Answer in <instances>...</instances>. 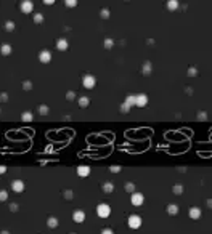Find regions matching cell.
Returning <instances> with one entry per match:
<instances>
[{
    "instance_id": "22",
    "label": "cell",
    "mask_w": 212,
    "mask_h": 234,
    "mask_svg": "<svg viewBox=\"0 0 212 234\" xmlns=\"http://www.w3.org/2000/svg\"><path fill=\"white\" fill-rule=\"evenodd\" d=\"M174 192H175V194H182V192H183L182 185H175V186H174Z\"/></svg>"
},
{
    "instance_id": "26",
    "label": "cell",
    "mask_w": 212,
    "mask_h": 234,
    "mask_svg": "<svg viewBox=\"0 0 212 234\" xmlns=\"http://www.w3.org/2000/svg\"><path fill=\"white\" fill-rule=\"evenodd\" d=\"M5 28H6V30H13L15 29V24H13V23H6Z\"/></svg>"
},
{
    "instance_id": "18",
    "label": "cell",
    "mask_w": 212,
    "mask_h": 234,
    "mask_svg": "<svg viewBox=\"0 0 212 234\" xmlns=\"http://www.w3.org/2000/svg\"><path fill=\"white\" fill-rule=\"evenodd\" d=\"M125 104H127L129 107L135 106V96H127L125 98Z\"/></svg>"
},
{
    "instance_id": "17",
    "label": "cell",
    "mask_w": 212,
    "mask_h": 234,
    "mask_svg": "<svg viewBox=\"0 0 212 234\" xmlns=\"http://www.w3.org/2000/svg\"><path fill=\"white\" fill-rule=\"evenodd\" d=\"M88 103H90V101H88V98H85V96L79 98V106H80V107H87Z\"/></svg>"
},
{
    "instance_id": "16",
    "label": "cell",
    "mask_w": 212,
    "mask_h": 234,
    "mask_svg": "<svg viewBox=\"0 0 212 234\" xmlns=\"http://www.w3.org/2000/svg\"><path fill=\"white\" fill-rule=\"evenodd\" d=\"M103 191H105V192H112V191H114V186H112V183H105V185H103Z\"/></svg>"
},
{
    "instance_id": "30",
    "label": "cell",
    "mask_w": 212,
    "mask_h": 234,
    "mask_svg": "<svg viewBox=\"0 0 212 234\" xmlns=\"http://www.w3.org/2000/svg\"><path fill=\"white\" fill-rule=\"evenodd\" d=\"M129 109H130V107H129V106H127V104H125V103L122 104V112H129Z\"/></svg>"
},
{
    "instance_id": "5",
    "label": "cell",
    "mask_w": 212,
    "mask_h": 234,
    "mask_svg": "<svg viewBox=\"0 0 212 234\" xmlns=\"http://www.w3.org/2000/svg\"><path fill=\"white\" fill-rule=\"evenodd\" d=\"M82 82H84V87H85V88H93L95 85H97V79H95L93 76H90V74H88V76H85Z\"/></svg>"
},
{
    "instance_id": "8",
    "label": "cell",
    "mask_w": 212,
    "mask_h": 234,
    "mask_svg": "<svg viewBox=\"0 0 212 234\" xmlns=\"http://www.w3.org/2000/svg\"><path fill=\"white\" fill-rule=\"evenodd\" d=\"M190 218L191 220H199L201 218V209L199 207H191L190 209Z\"/></svg>"
},
{
    "instance_id": "19",
    "label": "cell",
    "mask_w": 212,
    "mask_h": 234,
    "mask_svg": "<svg viewBox=\"0 0 212 234\" xmlns=\"http://www.w3.org/2000/svg\"><path fill=\"white\" fill-rule=\"evenodd\" d=\"M21 119H23L24 122H31V120H32V114H31V112H24V114L21 116Z\"/></svg>"
},
{
    "instance_id": "10",
    "label": "cell",
    "mask_w": 212,
    "mask_h": 234,
    "mask_svg": "<svg viewBox=\"0 0 212 234\" xmlns=\"http://www.w3.org/2000/svg\"><path fill=\"white\" fill-rule=\"evenodd\" d=\"M32 10H34V3L32 2H27V0H26V2L21 3V11L23 13H26V15H27V13H31Z\"/></svg>"
},
{
    "instance_id": "35",
    "label": "cell",
    "mask_w": 212,
    "mask_h": 234,
    "mask_svg": "<svg viewBox=\"0 0 212 234\" xmlns=\"http://www.w3.org/2000/svg\"><path fill=\"white\" fill-rule=\"evenodd\" d=\"M73 234H74V233H73Z\"/></svg>"
},
{
    "instance_id": "15",
    "label": "cell",
    "mask_w": 212,
    "mask_h": 234,
    "mask_svg": "<svg viewBox=\"0 0 212 234\" xmlns=\"http://www.w3.org/2000/svg\"><path fill=\"white\" fill-rule=\"evenodd\" d=\"M47 225H48V228H56V226H58V218H55V216H50L48 221H47Z\"/></svg>"
},
{
    "instance_id": "3",
    "label": "cell",
    "mask_w": 212,
    "mask_h": 234,
    "mask_svg": "<svg viewBox=\"0 0 212 234\" xmlns=\"http://www.w3.org/2000/svg\"><path fill=\"white\" fill-rule=\"evenodd\" d=\"M130 202H132V205L140 207V205H143V202H145V197H143L142 192H133L130 196Z\"/></svg>"
},
{
    "instance_id": "12",
    "label": "cell",
    "mask_w": 212,
    "mask_h": 234,
    "mask_svg": "<svg viewBox=\"0 0 212 234\" xmlns=\"http://www.w3.org/2000/svg\"><path fill=\"white\" fill-rule=\"evenodd\" d=\"M56 47H58V50H61V52H63V50H68V40L66 39H60L56 42Z\"/></svg>"
},
{
    "instance_id": "24",
    "label": "cell",
    "mask_w": 212,
    "mask_h": 234,
    "mask_svg": "<svg viewBox=\"0 0 212 234\" xmlns=\"http://www.w3.org/2000/svg\"><path fill=\"white\" fill-rule=\"evenodd\" d=\"M77 2L76 0H69V2H66V6H69V8H73V6H76Z\"/></svg>"
},
{
    "instance_id": "27",
    "label": "cell",
    "mask_w": 212,
    "mask_h": 234,
    "mask_svg": "<svg viewBox=\"0 0 212 234\" xmlns=\"http://www.w3.org/2000/svg\"><path fill=\"white\" fill-rule=\"evenodd\" d=\"M39 112H40V114H47V112H48V109H47V106H40Z\"/></svg>"
},
{
    "instance_id": "1",
    "label": "cell",
    "mask_w": 212,
    "mask_h": 234,
    "mask_svg": "<svg viewBox=\"0 0 212 234\" xmlns=\"http://www.w3.org/2000/svg\"><path fill=\"white\" fill-rule=\"evenodd\" d=\"M97 215L100 216V218H108V216L111 215V207H109L108 204H98Z\"/></svg>"
},
{
    "instance_id": "28",
    "label": "cell",
    "mask_w": 212,
    "mask_h": 234,
    "mask_svg": "<svg viewBox=\"0 0 212 234\" xmlns=\"http://www.w3.org/2000/svg\"><path fill=\"white\" fill-rule=\"evenodd\" d=\"M105 45L108 47V48H111V47H112V40H111V39H108V40L105 42Z\"/></svg>"
},
{
    "instance_id": "9",
    "label": "cell",
    "mask_w": 212,
    "mask_h": 234,
    "mask_svg": "<svg viewBox=\"0 0 212 234\" xmlns=\"http://www.w3.org/2000/svg\"><path fill=\"white\" fill-rule=\"evenodd\" d=\"M77 175L79 176H88L90 175V167L88 165H80V167H77Z\"/></svg>"
},
{
    "instance_id": "34",
    "label": "cell",
    "mask_w": 212,
    "mask_h": 234,
    "mask_svg": "<svg viewBox=\"0 0 212 234\" xmlns=\"http://www.w3.org/2000/svg\"><path fill=\"white\" fill-rule=\"evenodd\" d=\"M0 234H10V233H8V231H2V233H0Z\"/></svg>"
},
{
    "instance_id": "11",
    "label": "cell",
    "mask_w": 212,
    "mask_h": 234,
    "mask_svg": "<svg viewBox=\"0 0 212 234\" xmlns=\"http://www.w3.org/2000/svg\"><path fill=\"white\" fill-rule=\"evenodd\" d=\"M39 59L42 61V63H50V61H52V53L47 52V50H43V52H40Z\"/></svg>"
},
{
    "instance_id": "23",
    "label": "cell",
    "mask_w": 212,
    "mask_h": 234,
    "mask_svg": "<svg viewBox=\"0 0 212 234\" xmlns=\"http://www.w3.org/2000/svg\"><path fill=\"white\" fill-rule=\"evenodd\" d=\"M6 199H8V192H6V191H0V202L6 201Z\"/></svg>"
},
{
    "instance_id": "4",
    "label": "cell",
    "mask_w": 212,
    "mask_h": 234,
    "mask_svg": "<svg viewBox=\"0 0 212 234\" xmlns=\"http://www.w3.org/2000/svg\"><path fill=\"white\" fill-rule=\"evenodd\" d=\"M148 104V96L146 95H135V106L145 107Z\"/></svg>"
},
{
    "instance_id": "25",
    "label": "cell",
    "mask_w": 212,
    "mask_h": 234,
    "mask_svg": "<svg viewBox=\"0 0 212 234\" xmlns=\"http://www.w3.org/2000/svg\"><path fill=\"white\" fill-rule=\"evenodd\" d=\"M34 21H36V23H42L43 21V16L42 15H36V16H34Z\"/></svg>"
},
{
    "instance_id": "14",
    "label": "cell",
    "mask_w": 212,
    "mask_h": 234,
    "mask_svg": "<svg viewBox=\"0 0 212 234\" xmlns=\"http://www.w3.org/2000/svg\"><path fill=\"white\" fill-rule=\"evenodd\" d=\"M167 213H169V215H177V213H179V207H177L175 204L167 205Z\"/></svg>"
},
{
    "instance_id": "32",
    "label": "cell",
    "mask_w": 212,
    "mask_h": 234,
    "mask_svg": "<svg viewBox=\"0 0 212 234\" xmlns=\"http://www.w3.org/2000/svg\"><path fill=\"white\" fill-rule=\"evenodd\" d=\"M10 209H11L13 212H16V210H18V205H16V204H11V205H10Z\"/></svg>"
},
{
    "instance_id": "31",
    "label": "cell",
    "mask_w": 212,
    "mask_h": 234,
    "mask_svg": "<svg viewBox=\"0 0 212 234\" xmlns=\"http://www.w3.org/2000/svg\"><path fill=\"white\" fill-rule=\"evenodd\" d=\"M5 172H6V167L5 165H0V175H3Z\"/></svg>"
},
{
    "instance_id": "33",
    "label": "cell",
    "mask_w": 212,
    "mask_h": 234,
    "mask_svg": "<svg viewBox=\"0 0 212 234\" xmlns=\"http://www.w3.org/2000/svg\"><path fill=\"white\" fill-rule=\"evenodd\" d=\"M111 170L116 173V172H117V170H121V168H119V167H111Z\"/></svg>"
},
{
    "instance_id": "6",
    "label": "cell",
    "mask_w": 212,
    "mask_h": 234,
    "mask_svg": "<svg viewBox=\"0 0 212 234\" xmlns=\"http://www.w3.org/2000/svg\"><path fill=\"white\" fill-rule=\"evenodd\" d=\"M73 220L76 223H84L85 221V212H84V210H74Z\"/></svg>"
},
{
    "instance_id": "20",
    "label": "cell",
    "mask_w": 212,
    "mask_h": 234,
    "mask_svg": "<svg viewBox=\"0 0 212 234\" xmlns=\"http://www.w3.org/2000/svg\"><path fill=\"white\" fill-rule=\"evenodd\" d=\"M177 6H179V2H175V0H172V2L167 3V8H169V10H175Z\"/></svg>"
},
{
    "instance_id": "2",
    "label": "cell",
    "mask_w": 212,
    "mask_h": 234,
    "mask_svg": "<svg viewBox=\"0 0 212 234\" xmlns=\"http://www.w3.org/2000/svg\"><path fill=\"white\" fill-rule=\"evenodd\" d=\"M127 223H129V228H132V229H138L140 226H142V216H138V215H130L129 216V220H127Z\"/></svg>"
},
{
    "instance_id": "21",
    "label": "cell",
    "mask_w": 212,
    "mask_h": 234,
    "mask_svg": "<svg viewBox=\"0 0 212 234\" xmlns=\"http://www.w3.org/2000/svg\"><path fill=\"white\" fill-rule=\"evenodd\" d=\"M133 189H135V185H133V183H127V185H125V191L127 192H132L133 194Z\"/></svg>"
},
{
    "instance_id": "29",
    "label": "cell",
    "mask_w": 212,
    "mask_h": 234,
    "mask_svg": "<svg viewBox=\"0 0 212 234\" xmlns=\"http://www.w3.org/2000/svg\"><path fill=\"white\" fill-rule=\"evenodd\" d=\"M101 234H114V233H112V229L106 228V229H103V231H101Z\"/></svg>"
},
{
    "instance_id": "7",
    "label": "cell",
    "mask_w": 212,
    "mask_h": 234,
    "mask_svg": "<svg viewBox=\"0 0 212 234\" xmlns=\"http://www.w3.org/2000/svg\"><path fill=\"white\" fill-rule=\"evenodd\" d=\"M11 189L15 192H23L24 191V183H23L21 180H15V181L11 183Z\"/></svg>"
},
{
    "instance_id": "13",
    "label": "cell",
    "mask_w": 212,
    "mask_h": 234,
    "mask_svg": "<svg viewBox=\"0 0 212 234\" xmlns=\"http://www.w3.org/2000/svg\"><path fill=\"white\" fill-rule=\"evenodd\" d=\"M0 52H2V55H3V56H8L10 53H11V47H10L8 43H3L2 48H0Z\"/></svg>"
}]
</instances>
